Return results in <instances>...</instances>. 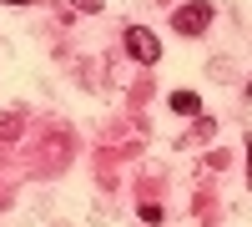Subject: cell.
<instances>
[{
    "label": "cell",
    "mask_w": 252,
    "mask_h": 227,
    "mask_svg": "<svg viewBox=\"0 0 252 227\" xmlns=\"http://www.w3.org/2000/svg\"><path fill=\"white\" fill-rule=\"evenodd\" d=\"M212 20H217V10L207 5V0H187V5L172 10V31H177V35H207Z\"/></svg>",
    "instance_id": "1"
},
{
    "label": "cell",
    "mask_w": 252,
    "mask_h": 227,
    "mask_svg": "<svg viewBox=\"0 0 252 227\" xmlns=\"http://www.w3.org/2000/svg\"><path fill=\"white\" fill-rule=\"evenodd\" d=\"M126 56L141 61V66H157V61H161V40L146 26H131V31H126Z\"/></svg>",
    "instance_id": "2"
},
{
    "label": "cell",
    "mask_w": 252,
    "mask_h": 227,
    "mask_svg": "<svg viewBox=\"0 0 252 227\" xmlns=\"http://www.w3.org/2000/svg\"><path fill=\"white\" fill-rule=\"evenodd\" d=\"M172 111H177V116L202 121V96H197V91H172Z\"/></svg>",
    "instance_id": "3"
},
{
    "label": "cell",
    "mask_w": 252,
    "mask_h": 227,
    "mask_svg": "<svg viewBox=\"0 0 252 227\" xmlns=\"http://www.w3.org/2000/svg\"><path fill=\"white\" fill-rule=\"evenodd\" d=\"M141 222H152V227L161 222V207H157V202H146V207H141Z\"/></svg>",
    "instance_id": "4"
},
{
    "label": "cell",
    "mask_w": 252,
    "mask_h": 227,
    "mask_svg": "<svg viewBox=\"0 0 252 227\" xmlns=\"http://www.w3.org/2000/svg\"><path fill=\"white\" fill-rule=\"evenodd\" d=\"M71 5H76V10H86V15H96V10H101V0H71Z\"/></svg>",
    "instance_id": "5"
},
{
    "label": "cell",
    "mask_w": 252,
    "mask_h": 227,
    "mask_svg": "<svg viewBox=\"0 0 252 227\" xmlns=\"http://www.w3.org/2000/svg\"><path fill=\"white\" fill-rule=\"evenodd\" d=\"M247 182H252V136H247Z\"/></svg>",
    "instance_id": "6"
},
{
    "label": "cell",
    "mask_w": 252,
    "mask_h": 227,
    "mask_svg": "<svg viewBox=\"0 0 252 227\" xmlns=\"http://www.w3.org/2000/svg\"><path fill=\"white\" fill-rule=\"evenodd\" d=\"M0 5H26V0H0Z\"/></svg>",
    "instance_id": "7"
}]
</instances>
